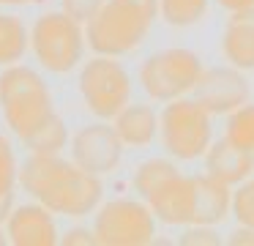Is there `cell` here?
Here are the masks:
<instances>
[{
    "label": "cell",
    "mask_w": 254,
    "mask_h": 246,
    "mask_svg": "<svg viewBox=\"0 0 254 246\" xmlns=\"http://www.w3.org/2000/svg\"><path fill=\"white\" fill-rule=\"evenodd\" d=\"M17 183L36 202L68 219L90 216L104 197L101 175L77 167L61 153H30L17 169Z\"/></svg>",
    "instance_id": "6da1fadb"
},
{
    "label": "cell",
    "mask_w": 254,
    "mask_h": 246,
    "mask_svg": "<svg viewBox=\"0 0 254 246\" xmlns=\"http://www.w3.org/2000/svg\"><path fill=\"white\" fill-rule=\"evenodd\" d=\"M0 112L14 137L28 140L41 123L55 115L52 93L44 77L22 63L3 66L0 71Z\"/></svg>",
    "instance_id": "7a4b0ae2"
},
{
    "label": "cell",
    "mask_w": 254,
    "mask_h": 246,
    "mask_svg": "<svg viewBox=\"0 0 254 246\" xmlns=\"http://www.w3.org/2000/svg\"><path fill=\"white\" fill-rule=\"evenodd\" d=\"M159 137L172 159L197 162L213 142V115L197 98H172L159 115Z\"/></svg>",
    "instance_id": "3957f363"
},
{
    "label": "cell",
    "mask_w": 254,
    "mask_h": 246,
    "mask_svg": "<svg viewBox=\"0 0 254 246\" xmlns=\"http://www.w3.org/2000/svg\"><path fill=\"white\" fill-rule=\"evenodd\" d=\"M150 25L153 22L148 16H142L139 11L118 3V0H107L82 25L85 44H90V49L96 55H110V58L131 55L148 38Z\"/></svg>",
    "instance_id": "277c9868"
},
{
    "label": "cell",
    "mask_w": 254,
    "mask_h": 246,
    "mask_svg": "<svg viewBox=\"0 0 254 246\" xmlns=\"http://www.w3.org/2000/svg\"><path fill=\"white\" fill-rule=\"evenodd\" d=\"M30 49L41 69L68 74L85 55V27L63 11L41 14L30 27Z\"/></svg>",
    "instance_id": "5b68a950"
},
{
    "label": "cell",
    "mask_w": 254,
    "mask_h": 246,
    "mask_svg": "<svg viewBox=\"0 0 254 246\" xmlns=\"http://www.w3.org/2000/svg\"><path fill=\"white\" fill-rule=\"evenodd\" d=\"M202 60L197 52L183 47H170L153 52L148 60L139 66V82L142 90L148 93L153 101H172V98H183L194 90L199 74H202Z\"/></svg>",
    "instance_id": "8992f818"
},
{
    "label": "cell",
    "mask_w": 254,
    "mask_h": 246,
    "mask_svg": "<svg viewBox=\"0 0 254 246\" xmlns=\"http://www.w3.org/2000/svg\"><path fill=\"white\" fill-rule=\"evenodd\" d=\"M82 101L99 120H112L131 101V77L126 66L110 55H96L85 60L79 71Z\"/></svg>",
    "instance_id": "52a82bcc"
},
{
    "label": "cell",
    "mask_w": 254,
    "mask_h": 246,
    "mask_svg": "<svg viewBox=\"0 0 254 246\" xmlns=\"http://www.w3.org/2000/svg\"><path fill=\"white\" fill-rule=\"evenodd\" d=\"M93 235L101 246H145L156 238V216L145 200L118 197L96 208Z\"/></svg>",
    "instance_id": "ba28073f"
},
{
    "label": "cell",
    "mask_w": 254,
    "mask_h": 246,
    "mask_svg": "<svg viewBox=\"0 0 254 246\" xmlns=\"http://www.w3.org/2000/svg\"><path fill=\"white\" fill-rule=\"evenodd\" d=\"M71 148V162L77 167L88 169L93 175H107L121 164L123 159V142L115 134L110 123H88L68 140Z\"/></svg>",
    "instance_id": "9c48e42d"
},
{
    "label": "cell",
    "mask_w": 254,
    "mask_h": 246,
    "mask_svg": "<svg viewBox=\"0 0 254 246\" xmlns=\"http://www.w3.org/2000/svg\"><path fill=\"white\" fill-rule=\"evenodd\" d=\"M191 98H197L210 115H227L235 107L249 101V80L246 71L235 66H210L202 69L197 85L191 90Z\"/></svg>",
    "instance_id": "30bf717a"
},
{
    "label": "cell",
    "mask_w": 254,
    "mask_h": 246,
    "mask_svg": "<svg viewBox=\"0 0 254 246\" xmlns=\"http://www.w3.org/2000/svg\"><path fill=\"white\" fill-rule=\"evenodd\" d=\"M156 222L167 227H186L191 224V205H194V178L183 172H172L145 197Z\"/></svg>",
    "instance_id": "8fae6325"
},
{
    "label": "cell",
    "mask_w": 254,
    "mask_h": 246,
    "mask_svg": "<svg viewBox=\"0 0 254 246\" xmlns=\"http://www.w3.org/2000/svg\"><path fill=\"white\" fill-rule=\"evenodd\" d=\"M3 227H6L8 244L14 246H55L61 238L55 213L41 202L14 205Z\"/></svg>",
    "instance_id": "7c38bea8"
},
{
    "label": "cell",
    "mask_w": 254,
    "mask_h": 246,
    "mask_svg": "<svg viewBox=\"0 0 254 246\" xmlns=\"http://www.w3.org/2000/svg\"><path fill=\"white\" fill-rule=\"evenodd\" d=\"M194 178V205L191 224H221L232 211V186L216 180L213 175H191Z\"/></svg>",
    "instance_id": "4fadbf2b"
},
{
    "label": "cell",
    "mask_w": 254,
    "mask_h": 246,
    "mask_svg": "<svg viewBox=\"0 0 254 246\" xmlns=\"http://www.w3.org/2000/svg\"><path fill=\"white\" fill-rule=\"evenodd\" d=\"M112 129L121 137L123 148H148L159 137V115L150 104L128 101L112 118Z\"/></svg>",
    "instance_id": "5bb4252c"
},
{
    "label": "cell",
    "mask_w": 254,
    "mask_h": 246,
    "mask_svg": "<svg viewBox=\"0 0 254 246\" xmlns=\"http://www.w3.org/2000/svg\"><path fill=\"white\" fill-rule=\"evenodd\" d=\"M202 159H205V172L213 175L216 180H221L227 186H238L241 180H246L254 172V156L230 145L227 140L210 142Z\"/></svg>",
    "instance_id": "9a60e30c"
},
{
    "label": "cell",
    "mask_w": 254,
    "mask_h": 246,
    "mask_svg": "<svg viewBox=\"0 0 254 246\" xmlns=\"http://www.w3.org/2000/svg\"><path fill=\"white\" fill-rule=\"evenodd\" d=\"M227 63L241 71H254V8L235 11L221 36Z\"/></svg>",
    "instance_id": "2e32d148"
},
{
    "label": "cell",
    "mask_w": 254,
    "mask_h": 246,
    "mask_svg": "<svg viewBox=\"0 0 254 246\" xmlns=\"http://www.w3.org/2000/svg\"><path fill=\"white\" fill-rule=\"evenodd\" d=\"M30 49V27L17 14L0 11V69L14 66Z\"/></svg>",
    "instance_id": "e0dca14e"
},
{
    "label": "cell",
    "mask_w": 254,
    "mask_h": 246,
    "mask_svg": "<svg viewBox=\"0 0 254 246\" xmlns=\"http://www.w3.org/2000/svg\"><path fill=\"white\" fill-rule=\"evenodd\" d=\"M224 140L230 145L254 156V104L246 101L227 112V126H224Z\"/></svg>",
    "instance_id": "ac0fdd59"
},
{
    "label": "cell",
    "mask_w": 254,
    "mask_h": 246,
    "mask_svg": "<svg viewBox=\"0 0 254 246\" xmlns=\"http://www.w3.org/2000/svg\"><path fill=\"white\" fill-rule=\"evenodd\" d=\"M22 142L30 153H63V148L68 145V129H66V123H63V118L55 112L47 123H41L39 129Z\"/></svg>",
    "instance_id": "d6986e66"
},
{
    "label": "cell",
    "mask_w": 254,
    "mask_h": 246,
    "mask_svg": "<svg viewBox=\"0 0 254 246\" xmlns=\"http://www.w3.org/2000/svg\"><path fill=\"white\" fill-rule=\"evenodd\" d=\"M208 11V0H159V16L172 27L197 25Z\"/></svg>",
    "instance_id": "ffe728a7"
},
{
    "label": "cell",
    "mask_w": 254,
    "mask_h": 246,
    "mask_svg": "<svg viewBox=\"0 0 254 246\" xmlns=\"http://www.w3.org/2000/svg\"><path fill=\"white\" fill-rule=\"evenodd\" d=\"M175 169L178 167L170 162V159H148V162L139 164V167L134 169V178H131L134 191L139 194V200H145V197H148L150 191L167 178V175L175 172Z\"/></svg>",
    "instance_id": "44dd1931"
},
{
    "label": "cell",
    "mask_w": 254,
    "mask_h": 246,
    "mask_svg": "<svg viewBox=\"0 0 254 246\" xmlns=\"http://www.w3.org/2000/svg\"><path fill=\"white\" fill-rule=\"evenodd\" d=\"M230 213L238 219V224H252L254 227V178L252 175L235 186V191H232V211Z\"/></svg>",
    "instance_id": "7402d4cb"
},
{
    "label": "cell",
    "mask_w": 254,
    "mask_h": 246,
    "mask_svg": "<svg viewBox=\"0 0 254 246\" xmlns=\"http://www.w3.org/2000/svg\"><path fill=\"white\" fill-rule=\"evenodd\" d=\"M17 156H14V148L8 142V137L0 134V197L14 194L17 189Z\"/></svg>",
    "instance_id": "603a6c76"
},
{
    "label": "cell",
    "mask_w": 254,
    "mask_h": 246,
    "mask_svg": "<svg viewBox=\"0 0 254 246\" xmlns=\"http://www.w3.org/2000/svg\"><path fill=\"white\" fill-rule=\"evenodd\" d=\"M221 238L210 224H186V233L181 235V246H219Z\"/></svg>",
    "instance_id": "cb8c5ba5"
},
{
    "label": "cell",
    "mask_w": 254,
    "mask_h": 246,
    "mask_svg": "<svg viewBox=\"0 0 254 246\" xmlns=\"http://www.w3.org/2000/svg\"><path fill=\"white\" fill-rule=\"evenodd\" d=\"M104 3L107 0H61V11L66 16H71L74 22L85 25V22H88Z\"/></svg>",
    "instance_id": "d4e9b609"
},
{
    "label": "cell",
    "mask_w": 254,
    "mask_h": 246,
    "mask_svg": "<svg viewBox=\"0 0 254 246\" xmlns=\"http://www.w3.org/2000/svg\"><path fill=\"white\" fill-rule=\"evenodd\" d=\"M58 244L63 246H93L96 244V235H93V227H71L58 238Z\"/></svg>",
    "instance_id": "484cf974"
},
{
    "label": "cell",
    "mask_w": 254,
    "mask_h": 246,
    "mask_svg": "<svg viewBox=\"0 0 254 246\" xmlns=\"http://www.w3.org/2000/svg\"><path fill=\"white\" fill-rule=\"evenodd\" d=\"M230 246H254V227L252 224H238L227 238Z\"/></svg>",
    "instance_id": "4316f807"
},
{
    "label": "cell",
    "mask_w": 254,
    "mask_h": 246,
    "mask_svg": "<svg viewBox=\"0 0 254 246\" xmlns=\"http://www.w3.org/2000/svg\"><path fill=\"white\" fill-rule=\"evenodd\" d=\"M118 3H123V5H128V8L139 11V14L148 16L150 22L159 16V0H118Z\"/></svg>",
    "instance_id": "83f0119b"
},
{
    "label": "cell",
    "mask_w": 254,
    "mask_h": 246,
    "mask_svg": "<svg viewBox=\"0 0 254 246\" xmlns=\"http://www.w3.org/2000/svg\"><path fill=\"white\" fill-rule=\"evenodd\" d=\"M224 11L235 14V11H246V8H254V0H216Z\"/></svg>",
    "instance_id": "f1b7e54d"
},
{
    "label": "cell",
    "mask_w": 254,
    "mask_h": 246,
    "mask_svg": "<svg viewBox=\"0 0 254 246\" xmlns=\"http://www.w3.org/2000/svg\"><path fill=\"white\" fill-rule=\"evenodd\" d=\"M14 205H17V202H14V194L0 197V224H6V219H8V213H11Z\"/></svg>",
    "instance_id": "f546056e"
},
{
    "label": "cell",
    "mask_w": 254,
    "mask_h": 246,
    "mask_svg": "<svg viewBox=\"0 0 254 246\" xmlns=\"http://www.w3.org/2000/svg\"><path fill=\"white\" fill-rule=\"evenodd\" d=\"M33 0H0V5H28Z\"/></svg>",
    "instance_id": "4dcf8cb0"
},
{
    "label": "cell",
    "mask_w": 254,
    "mask_h": 246,
    "mask_svg": "<svg viewBox=\"0 0 254 246\" xmlns=\"http://www.w3.org/2000/svg\"><path fill=\"white\" fill-rule=\"evenodd\" d=\"M3 244H8V238H6V227L0 224V246H3Z\"/></svg>",
    "instance_id": "1f68e13d"
}]
</instances>
